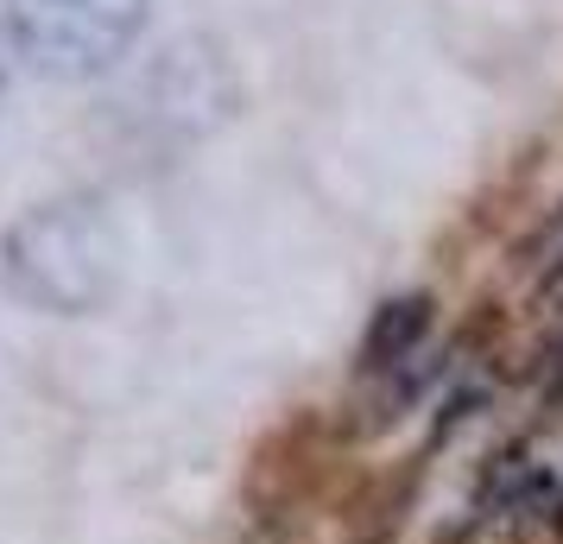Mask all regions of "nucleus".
Returning a JSON list of instances; mask_svg holds the SVG:
<instances>
[{"mask_svg":"<svg viewBox=\"0 0 563 544\" xmlns=\"http://www.w3.org/2000/svg\"><path fill=\"white\" fill-rule=\"evenodd\" d=\"M7 38L45 77H102L146 26V0H0Z\"/></svg>","mask_w":563,"mask_h":544,"instance_id":"f257e3e1","label":"nucleus"},{"mask_svg":"<svg viewBox=\"0 0 563 544\" xmlns=\"http://www.w3.org/2000/svg\"><path fill=\"white\" fill-rule=\"evenodd\" d=\"M424 323H431V298H393V304L374 317V330H367V367L399 362L411 342L424 336Z\"/></svg>","mask_w":563,"mask_h":544,"instance_id":"f03ea898","label":"nucleus"}]
</instances>
